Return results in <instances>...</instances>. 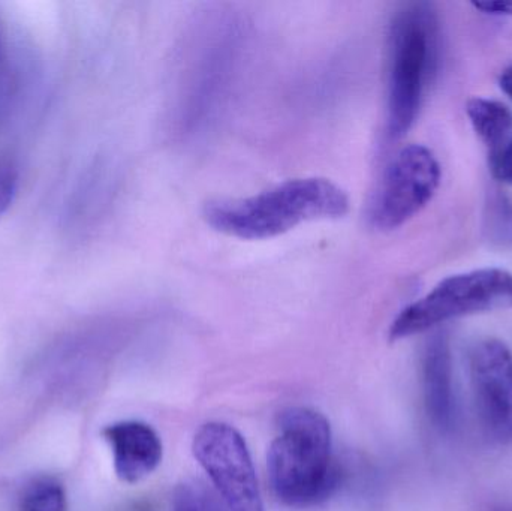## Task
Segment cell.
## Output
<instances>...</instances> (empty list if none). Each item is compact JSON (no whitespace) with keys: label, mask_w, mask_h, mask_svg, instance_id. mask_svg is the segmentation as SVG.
<instances>
[{"label":"cell","mask_w":512,"mask_h":511,"mask_svg":"<svg viewBox=\"0 0 512 511\" xmlns=\"http://www.w3.org/2000/svg\"><path fill=\"white\" fill-rule=\"evenodd\" d=\"M348 194L322 177L286 180L246 198L210 201L204 219L213 230L243 240L288 233L304 222L337 219L349 212Z\"/></svg>","instance_id":"cell-1"},{"label":"cell","mask_w":512,"mask_h":511,"mask_svg":"<svg viewBox=\"0 0 512 511\" xmlns=\"http://www.w3.org/2000/svg\"><path fill=\"white\" fill-rule=\"evenodd\" d=\"M277 431L267 453L274 497L292 509L327 501L339 486L328 420L312 408L291 407L280 413Z\"/></svg>","instance_id":"cell-2"},{"label":"cell","mask_w":512,"mask_h":511,"mask_svg":"<svg viewBox=\"0 0 512 511\" xmlns=\"http://www.w3.org/2000/svg\"><path fill=\"white\" fill-rule=\"evenodd\" d=\"M388 54L387 135L405 137L420 116L441 59V26L432 3H406L394 15Z\"/></svg>","instance_id":"cell-3"},{"label":"cell","mask_w":512,"mask_h":511,"mask_svg":"<svg viewBox=\"0 0 512 511\" xmlns=\"http://www.w3.org/2000/svg\"><path fill=\"white\" fill-rule=\"evenodd\" d=\"M512 308V273L498 267L442 279L426 296L403 309L390 327V341L429 332L468 315Z\"/></svg>","instance_id":"cell-4"},{"label":"cell","mask_w":512,"mask_h":511,"mask_svg":"<svg viewBox=\"0 0 512 511\" xmlns=\"http://www.w3.org/2000/svg\"><path fill=\"white\" fill-rule=\"evenodd\" d=\"M441 185V164L423 144H409L385 168L369 206L375 230L393 231L411 221L435 197Z\"/></svg>","instance_id":"cell-5"},{"label":"cell","mask_w":512,"mask_h":511,"mask_svg":"<svg viewBox=\"0 0 512 511\" xmlns=\"http://www.w3.org/2000/svg\"><path fill=\"white\" fill-rule=\"evenodd\" d=\"M192 452L230 511H264L245 438L227 423L201 426Z\"/></svg>","instance_id":"cell-6"},{"label":"cell","mask_w":512,"mask_h":511,"mask_svg":"<svg viewBox=\"0 0 512 511\" xmlns=\"http://www.w3.org/2000/svg\"><path fill=\"white\" fill-rule=\"evenodd\" d=\"M475 411L484 434L512 444V351L499 339H483L469 353Z\"/></svg>","instance_id":"cell-7"},{"label":"cell","mask_w":512,"mask_h":511,"mask_svg":"<svg viewBox=\"0 0 512 511\" xmlns=\"http://www.w3.org/2000/svg\"><path fill=\"white\" fill-rule=\"evenodd\" d=\"M113 452L114 471L122 482L134 485L161 465V438L147 423L137 420L114 423L102 431Z\"/></svg>","instance_id":"cell-8"},{"label":"cell","mask_w":512,"mask_h":511,"mask_svg":"<svg viewBox=\"0 0 512 511\" xmlns=\"http://www.w3.org/2000/svg\"><path fill=\"white\" fill-rule=\"evenodd\" d=\"M423 393L427 414L439 431L453 428L454 404L453 356L445 333H435L423 351Z\"/></svg>","instance_id":"cell-9"},{"label":"cell","mask_w":512,"mask_h":511,"mask_svg":"<svg viewBox=\"0 0 512 511\" xmlns=\"http://www.w3.org/2000/svg\"><path fill=\"white\" fill-rule=\"evenodd\" d=\"M466 114L489 153L501 149L512 137V111L502 102L477 96L469 99Z\"/></svg>","instance_id":"cell-10"},{"label":"cell","mask_w":512,"mask_h":511,"mask_svg":"<svg viewBox=\"0 0 512 511\" xmlns=\"http://www.w3.org/2000/svg\"><path fill=\"white\" fill-rule=\"evenodd\" d=\"M483 233L498 249H512V200L501 189L489 192L484 204Z\"/></svg>","instance_id":"cell-11"},{"label":"cell","mask_w":512,"mask_h":511,"mask_svg":"<svg viewBox=\"0 0 512 511\" xmlns=\"http://www.w3.org/2000/svg\"><path fill=\"white\" fill-rule=\"evenodd\" d=\"M18 511H68L65 488L54 477H33L21 489Z\"/></svg>","instance_id":"cell-12"},{"label":"cell","mask_w":512,"mask_h":511,"mask_svg":"<svg viewBox=\"0 0 512 511\" xmlns=\"http://www.w3.org/2000/svg\"><path fill=\"white\" fill-rule=\"evenodd\" d=\"M171 511H224L218 497L201 480H185L177 486Z\"/></svg>","instance_id":"cell-13"},{"label":"cell","mask_w":512,"mask_h":511,"mask_svg":"<svg viewBox=\"0 0 512 511\" xmlns=\"http://www.w3.org/2000/svg\"><path fill=\"white\" fill-rule=\"evenodd\" d=\"M18 188V171L9 161H0V216L9 209Z\"/></svg>","instance_id":"cell-14"},{"label":"cell","mask_w":512,"mask_h":511,"mask_svg":"<svg viewBox=\"0 0 512 511\" xmlns=\"http://www.w3.org/2000/svg\"><path fill=\"white\" fill-rule=\"evenodd\" d=\"M489 167L496 180L512 185V137L501 149L489 153Z\"/></svg>","instance_id":"cell-15"},{"label":"cell","mask_w":512,"mask_h":511,"mask_svg":"<svg viewBox=\"0 0 512 511\" xmlns=\"http://www.w3.org/2000/svg\"><path fill=\"white\" fill-rule=\"evenodd\" d=\"M475 9L483 12L486 15H493V17H512V0L511 2H505V0H499V2H474L472 3Z\"/></svg>","instance_id":"cell-16"},{"label":"cell","mask_w":512,"mask_h":511,"mask_svg":"<svg viewBox=\"0 0 512 511\" xmlns=\"http://www.w3.org/2000/svg\"><path fill=\"white\" fill-rule=\"evenodd\" d=\"M5 45H3L2 33H0V104L3 102L6 90Z\"/></svg>","instance_id":"cell-17"},{"label":"cell","mask_w":512,"mask_h":511,"mask_svg":"<svg viewBox=\"0 0 512 511\" xmlns=\"http://www.w3.org/2000/svg\"><path fill=\"white\" fill-rule=\"evenodd\" d=\"M499 86H501L502 92L512 99V66L502 71L501 77H499Z\"/></svg>","instance_id":"cell-18"},{"label":"cell","mask_w":512,"mask_h":511,"mask_svg":"<svg viewBox=\"0 0 512 511\" xmlns=\"http://www.w3.org/2000/svg\"><path fill=\"white\" fill-rule=\"evenodd\" d=\"M492 511H512V507H498V509H493Z\"/></svg>","instance_id":"cell-19"}]
</instances>
